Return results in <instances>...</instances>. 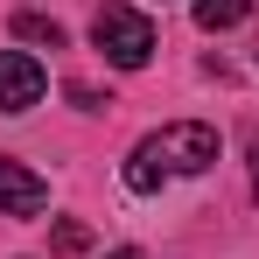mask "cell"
<instances>
[{
	"mask_svg": "<svg viewBox=\"0 0 259 259\" xmlns=\"http://www.w3.org/2000/svg\"><path fill=\"white\" fill-rule=\"evenodd\" d=\"M91 42H98L105 63L140 70V63L154 56V21H147V14H133L126 0H105V7H98V21H91Z\"/></svg>",
	"mask_w": 259,
	"mask_h": 259,
	"instance_id": "7a4b0ae2",
	"label": "cell"
},
{
	"mask_svg": "<svg viewBox=\"0 0 259 259\" xmlns=\"http://www.w3.org/2000/svg\"><path fill=\"white\" fill-rule=\"evenodd\" d=\"M252 196H259V133H252Z\"/></svg>",
	"mask_w": 259,
	"mask_h": 259,
	"instance_id": "ba28073f",
	"label": "cell"
},
{
	"mask_svg": "<svg viewBox=\"0 0 259 259\" xmlns=\"http://www.w3.org/2000/svg\"><path fill=\"white\" fill-rule=\"evenodd\" d=\"M0 210L7 217H35V210H49V182L35 168H21L14 154H0Z\"/></svg>",
	"mask_w": 259,
	"mask_h": 259,
	"instance_id": "277c9868",
	"label": "cell"
},
{
	"mask_svg": "<svg viewBox=\"0 0 259 259\" xmlns=\"http://www.w3.org/2000/svg\"><path fill=\"white\" fill-rule=\"evenodd\" d=\"M245 14H252V0H196V21H203V28H238V21H245Z\"/></svg>",
	"mask_w": 259,
	"mask_h": 259,
	"instance_id": "5b68a950",
	"label": "cell"
},
{
	"mask_svg": "<svg viewBox=\"0 0 259 259\" xmlns=\"http://www.w3.org/2000/svg\"><path fill=\"white\" fill-rule=\"evenodd\" d=\"M14 35H21V42H42V49H63V21H49V14H14Z\"/></svg>",
	"mask_w": 259,
	"mask_h": 259,
	"instance_id": "8992f818",
	"label": "cell"
},
{
	"mask_svg": "<svg viewBox=\"0 0 259 259\" xmlns=\"http://www.w3.org/2000/svg\"><path fill=\"white\" fill-rule=\"evenodd\" d=\"M42 63L35 56H21V49H0V112H28V105H42Z\"/></svg>",
	"mask_w": 259,
	"mask_h": 259,
	"instance_id": "3957f363",
	"label": "cell"
},
{
	"mask_svg": "<svg viewBox=\"0 0 259 259\" xmlns=\"http://www.w3.org/2000/svg\"><path fill=\"white\" fill-rule=\"evenodd\" d=\"M210 161H217V133L203 126V119H175V126L147 133L126 154V189L133 196H154L168 175H203Z\"/></svg>",
	"mask_w": 259,
	"mask_h": 259,
	"instance_id": "6da1fadb",
	"label": "cell"
},
{
	"mask_svg": "<svg viewBox=\"0 0 259 259\" xmlns=\"http://www.w3.org/2000/svg\"><path fill=\"white\" fill-rule=\"evenodd\" d=\"M112 259H140V252H133V245H126V252H112Z\"/></svg>",
	"mask_w": 259,
	"mask_h": 259,
	"instance_id": "9c48e42d",
	"label": "cell"
},
{
	"mask_svg": "<svg viewBox=\"0 0 259 259\" xmlns=\"http://www.w3.org/2000/svg\"><path fill=\"white\" fill-rule=\"evenodd\" d=\"M49 245H56V259H77V252H91V231H84V224H77V217H63Z\"/></svg>",
	"mask_w": 259,
	"mask_h": 259,
	"instance_id": "52a82bcc",
	"label": "cell"
}]
</instances>
